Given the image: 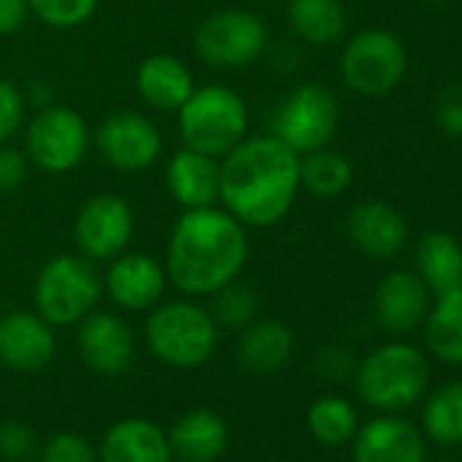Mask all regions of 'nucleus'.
Masks as SVG:
<instances>
[{
    "mask_svg": "<svg viewBox=\"0 0 462 462\" xmlns=\"http://www.w3.org/2000/svg\"><path fill=\"white\" fill-rule=\"evenodd\" d=\"M430 383V365L424 354L408 343H389L375 348L356 370L359 397L378 411L394 413L411 408Z\"/></svg>",
    "mask_w": 462,
    "mask_h": 462,
    "instance_id": "3",
    "label": "nucleus"
},
{
    "mask_svg": "<svg viewBox=\"0 0 462 462\" xmlns=\"http://www.w3.org/2000/svg\"><path fill=\"white\" fill-rule=\"evenodd\" d=\"M25 115V98L9 79H0V144L17 134Z\"/></svg>",
    "mask_w": 462,
    "mask_h": 462,
    "instance_id": "35",
    "label": "nucleus"
},
{
    "mask_svg": "<svg viewBox=\"0 0 462 462\" xmlns=\"http://www.w3.org/2000/svg\"><path fill=\"white\" fill-rule=\"evenodd\" d=\"M136 88L142 98L155 109H180L196 90L193 77L171 55H152L136 71Z\"/></svg>",
    "mask_w": 462,
    "mask_h": 462,
    "instance_id": "24",
    "label": "nucleus"
},
{
    "mask_svg": "<svg viewBox=\"0 0 462 462\" xmlns=\"http://www.w3.org/2000/svg\"><path fill=\"white\" fill-rule=\"evenodd\" d=\"M424 4H446V0H424Z\"/></svg>",
    "mask_w": 462,
    "mask_h": 462,
    "instance_id": "39",
    "label": "nucleus"
},
{
    "mask_svg": "<svg viewBox=\"0 0 462 462\" xmlns=\"http://www.w3.org/2000/svg\"><path fill=\"white\" fill-rule=\"evenodd\" d=\"M294 354V335L275 319L251 321L237 340V362L254 375L278 373Z\"/></svg>",
    "mask_w": 462,
    "mask_h": 462,
    "instance_id": "22",
    "label": "nucleus"
},
{
    "mask_svg": "<svg viewBox=\"0 0 462 462\" xmlns=\"http://www.w3.org/2000/svg\"><path fill=\"white\" fill-rule=\"evenodd\" d=\"M275 462H294V459H275Z\"/></svg>",
    "mask_w": 462,
    "mask_h": 462,
    "instance_id": "40",
    "label": "nucleus"
},
{
    "mask_svg": "<svg viewBox=\"0 0 462 462\" xmlns=\"http://www.w3.org/2000/svg\"><path fill=\"white\" fill-rule=\"evenodd\" d=\"M308 427L319 443L340 446L356 435V411L348 400L327 394L308 408Z\"/></svg>",
    "mask_w": 462,
    "mask_h": 462,
    "instance_id": "29",
    "label": "nucleus"
},
{
    "mask_svg": "<svg viewBox=\"0 0 462 462\" xmlns=\"http://www.w3.org/2000/svg\"><path fill=\"white\" fill-rule=\"evenodd\" d=\"M150 351L171 367L190 370L204 365L217 346V324L207 308L196 302H169L150 313L147 327Z\"/></svg>",
    "mask_w": 462,
    "mask_h": 462,
    "instance_id": "5",
    "label": "nucleus"
},
{
    "mask_svg": "<svg viewBox=\"0 0 462 462\" xmlns=\"http://www.w3.org/2000/svg\"><path fill=\"white\" fill-rule=\"evenodd\" d=\"M289 23L302 42L329 47L346 33V9L340 0H291Z\"/></svg>",
    "mask_w": 462,
    "mask_h": 462,
    "instance_id": "25",
    "label": "nucleus"
},
{
    "mask_svg": "<svg viewBox=\"0 0 462 462\" xmlns=\"http://www.w3.org/2000/svg\"><path fill=\"white\" fill-rule=\"evenodd\" d=\"M163 286H166L163 267L144 254L123 256L106 273V289L112 300L128 310L152 308L161 300Z\"/></svg>",
    "mask_w": 462,
    "mask_h": 462,
    "instance_id": "20",
    "label": "nucleus"
},
{
    "mask_svg": "<svg viewBox=\"0 0 462 462\" xmlns=\"http://www.w3.org/2000/svg\"><path fill=\"white\" fill-rule=\"evenodd\" d=\"M171 457L180 462H215L228 446V427L223 416L207 408L182 413L166 432Z\"/></svg>",
    "mask_w": 462,
    "mask_h": 462,
    "instance_id": "19",
    "label": "nucleus"
},
{
    "mask_svg": "<svg viewBox=\"0 0 462 462\" xmlns=\"http://www.w3.org/2000/svg\"><path fill=\"white\" fill-rule=\"evenodd\" d=\"M373 308L383 329L392 335H405L424 324L430 313V289L416 273L397 270L378 283Z\"/></svg>",
    "mask_w": 462,
    "mask_h": 462,
    "instance_id": "14",
    "label": "nucleus"
},
{
    "mask_svg": "<svg viewBox=\"0 0 462 462\" xmlns=\"http://www.w3.org/2000/svg\"><path fill=\"white\" fill-rule=\"evenodd\" d=\"M55 354L52 324L39 313L14 310L0 319V362L12 370H39Z\"/></svg>",
    "mask_w": 462,
    "mask_h": 462,
    "instance_id": "16",
    "label": "nucleus"
},
{
    "mask_svg": "<svg viewBox=\"0 0 462 462\" xmlns=\"http://www.w3.org/2000/svg\"><path fill=\"white\" fill-rule=\"evenodd\" d=\"M248 131L245 101L223 85L193 90L180 106V134L188 150L204 155H226L235 150Z\"/></svg>",
    "mask_w": 462,
    "mask_h": 462,
    "instance_id": "4",
    "label": "nucleus"
},
{
    "mask_svg": "<svg viewBox=\"0 0 462 462\" xmlns=\"http://www.w3.org/2000/svg\"><path fill=\"white\" fill-rule=\"evenodd\" d=\"M267 47L264 23L243 9L217 12L196 28V52L215 69H243Z\"/></svg>",
    "mask_w": 462,
    "mask_h": 462,
    "instance_id": "9",
    "label": "nucleus"
},
{
    "mask_svg": "<svg viewBox=\"0 0 462 462\" xmlns=\"http://www.w3.org/2000/svg\"><path fill=\"white\" fill-rule=\"evenodd\" d=\"M98 462H174L166 432L142 416L115 421L98 446Z\"/></svg>",
    "mask_w": 462,
    "mask_h": 462,
    "instance_id": "18",
    "label": "nucleus"
},
{
    "mask_svg": "<svg viewBox=\"0 0 462 462\" xmlns=\"http://www.w3.org/2000/svg\"><path fill=\"white\" fill-rule=\"evenodd\" d=\"M96 4L98 0H28V9L52 28H74L96 12Z\"/></svg>",
    "mask_w": 462,
    "mask_h": 462,
    "instance_id": "31",
    "label": "nucleus"
},
{
    "mask_svg": "<svg viewBox=\"0 0 462 462\" xmlns=\"http://www.w3.org/2000/svg\"><path fill=\"white\" fill-rule=\"evenodd\" d=\"M79 354L101 375H117L134 362V335L112 313H88L79 327Z\"/></svg>",
    "mask_w": 462,
    "mask_h": 462,
    "instance_id": "15",
    "label": "nucleus"
},
{
    "mask_svg": "<svg viewBox=\"0 0 462 462\" xmlns=\"http://www.w3.org/2000/svg\"><path fill=\"white\" fill-rule=\"evenodd\" d=\"M28 20V0H0V36L20 31Z\"/></svg>",
    "mask_w": 462,
    "mask_h": 462,
    "instance_id": "38",
    "label": "nucleus"
},
{
    "mask_svg": "<svg viewBox=\"0 0 462 462\" xmlns=\"http://www.w3.org/2000/svg\"><path fill=\"white\" fill-rule=\"evenodd\" d=\"M316 370L329 381H343V378L351 375L354 359H351V354L346 348L329 346V348H321V354L316 356Z\"/></svg>",
    "mask_w": 462,
    "mask_h": 462,
    "instance_id": "37",
    "label": "nucleus"
},
{
    "mask_svg": "<svg viewBox=\"0 0 462 462\" xmlns=\"http://www.w3.org/2000/svg\"><path fill=\"white\" fill-rule=\"evenodd\" d=\"M424 430L438 443H462V381L435 389L421 413Z\"/></svg>",
    "mask_w": 462,
    "mask_h": 462,
    "instance_id": "28",
    "label": "nucleus"
},
{
    "mask_svg": "<svg viewBox=\"0 0 462 462\" xmlns=\"http://www.w3.org/2000/svg\"><path fill=\"white\" fill-rule=\"evenodd\" d=\"M416 275L435 297L462 286V245L448 231H430L419 240Z\"/></svg>",
    "mask_w": 462,
    "mask_h": 462,
    "instance_id": "23",
    "label": "nucleus"
},
{
    "mask_svg": "<svg viewBox=\"0 0 462 462\" xmlns=\"http://www.w3.org/2000/svg\"><path fill=\"white\" fill-rule=\"evenodd\" d=\"M88 152V125L66 106L42 109L28 128V155L47 171H69Z\"/></svg>",
    "mask_w": 462,
    "mask_h": 462,
    "instance_id": "10",
    "label": "nucleus"
},
{
    "mask_svg": "<svg viewBox=\"0 0 462 462\" xmlns=\"http://www.w3.org/2000/svg\"><path fill=\"white\" fill-rule=\"evenodd\" d=\"M259 310V297L251 286L245 283H226L217 291H212V310L209 316L215 319L217 327L228 329H243L254 321Z\"/></svg>",
    "mask_w": 462,
    "mask_h": 462,
    "instance_id": "30",
    "label": "nucleus"
},
{
    "mask_svg": "<svg viewBox=\"0 0 462 462\" xmlns=\"http://www.w3.org/2000/svg\"><path fill=\"white\" fill-rule=\"evenodd\" d=\"M348 240L370 259H389L405 248L408 223L386 201H359L346 220Z\"/></svg>",
    "mask_w": 462,
    "mask_h": 462,
    "instance_id": "13",
    "label": "nucleus"
},
{
    "mask_svg": "<svg viewBox=\"0 0 462 462\" xmlns=\"http://www.w3.org/2000/svg\"><path fill=\"white\" fill-rule=\"evenodd\" d=\"M96 144L112 166L136 171L161 155V131L136 112H115L98 125Z\"/></svg>",
    "mask_w": 462,
    "mask_h": 462,
    "instance_id": "12",
    "label": "nucleus"
},
{
    "mask_svg": "<svg viewBox=\"0 0 462 462\" xmlns=\"http://www.w3.org/2000/svg\"><path fill=\"white\" fill-rule=\"evenodd\" d=\"M340 123L335 93L319 82L300 85L275 112L273 136L286 142L297 155L321 150L332 142Z\"/></svg>",
    "mask_w": 462,
    "mask_h": 462,
    "instance_id": "8",
    "label": "nucleus"
},
{
    "mask_svg": "<svg viewBox=\"0 0 462 462\" xmlns=\"http://www.w3.org/2000/svg\"><path fill=\"white\" fill-rule=\"evenodd\" d=\"M351 163L340 152H332L327 147L305 152V158H300V185L319 199L340 196L351 185Z\"/></svg>",
    "mask_w": 462,
    "mask_h": 462,
    "instance_id": "27",
    "label": "nucleus"
},
{
    "mask_svg": "<svg viewBox=\"0 0 462 462\" xmlns=\"http://www.w3.org/2000/svg\"><path fill=\"white\" fill-rule=\"evenodd\" d=\"M435 123L446 136L462 139V85H448L440 90L435 101Z\"/></svg>",
    "mask_w": 462,
    "mask_h": 462,
    "instance_id": "34",
    "label": "nucleus"
},
{
    "mask_svg": "<svg viewBox=\"0 0 462 462\" xmlns=\"http://www.w3.org/2000/svg\"><path fill=\"white\" fill-rule=\"evenodd\" d=\"M354 462H424V438L405 419L378 416L356 432Z\"/></svg>",
    "mask_w": 462,
    "mask_h": 462,
    "instance_id": "17",
    "label": "nucleus"
},
{
    "mask_svg": "<svg viewBox=\"0 0 462 462\" xmlns=\"http://www.w3.org/2000/svg\"><path fill=\"white\" fill-rule=\"evenodd\" d=\"M134 235V212L125 199L104 193L90 199L77 215V245L90 259L117 256Z\"/></svg>",
    "mask_w": 462,
    "mask_h": 462,
    "instance_id": "11",
    "label": "nucleus"
},
{
    "mask_svg": "<svg viewBox=\"0 0 462 462\" xmlns=\"http://www.w3.org/2000/svg\"><path fill=\"white\" fill-rule=\"evenodd\" d=\"M25 177H28V158L14 147L0 144V193L20 188Z\"/></svg>",
    "mask_w": 462,
    "mask_h": 462,
    "instance_id": "36",
    "label": "nucleus"
},
{
    "mask_svg": "<svg viewBox=\"0 0 462 462\" xmlns=\"http://www.w3.org/2000/svg\"><path fill=\"white\" fill-rule=\"evenodd\" d=\"M248 259L243 223L215 207L188 209L169 240L166 273L171 283L193 297L212 294L237 281Z\"/></svg>",
    "mask_w": 462,
    "mask_h": 462,
    "instance_id": "2",
    "label": "nucleus"
},
{
    "mask_svg": "<svg viewBox=\"0 0 462 462\" xmlns=\"http://www.w3.org/2000/svg\"><path fill=\"white\" fill-rule=\"evenodd\" d=\"M36 448H39V440H36V432L31 430V424L17 421V419L0 424V459L20 462V459L33 457Z\"/></svg>",
    "mask_w": 462,
    "mask_h": 462,
    "instance_id": "33",
    "label": "nucleus"
},
{
    "mask_svg": "<svg viewBox=\"0 0 462 462\" xmlns=\"http://www.w3.org/2000/svg\"><path fill=\"white\" fill-rule=\"evenodd\" d=\"M166 182L171 196L188 209L212 207L220 199V166L212 155L196 150H182L169 161Z\"/></svg>",
    "mask_w": 462,
    "mask_h": 462,
    "instance_id": "21",
    "label": "nucleus"
},
{
    "mask_svg": "<svg viewBox=\"0 0 462 462\" xmlns=\"http://www.w3.org/2000/svg\"><path fill=\"white\" fill-rule=\"evenodd\" d=\"M427 348L448 365H462V286L440 294L424 319Z\"/></svg>",
    "mask_w": 462,
    "mask_h": 462,
    "instance_id": "26",
    "label": "nucleus"
},
{
    "mask_svg": "<svg viewBox=\"0 0 462 462\" xmlns=\"http://www.w3.org/2000/svg\"><path fill=\"white\" fill-rule=\"evenodd\" d=\"M300 190V155L278 136L243 139L220 166V199L245 226H273Z\"/></svg>",
    "mask_w": 462,
    "mask_h": 462,
    "instance_id": "1",
    "label": "nucleus"
},
{
    "mask_svg": "<svg viewBox=\"0 0 462 462\" xmlns=\"http://www.w3.org/2000/svg\"><path fill=\"white\" fill-rule=\"evenodd\" d=\"M408 71V55L402 42L389 31L356 33L340 55L343 82L367 98L392 93Z\"/></svg>",
    "mask_w": 462,
    "mask_h": 462,
    "instance_id": "7",
    "label": "nucleus"
},
{
    "mask_svg": "<svg viewBox=\"0 0 462 462\" xmlns=\"http://www.w3.org/2000/svg\"><path fill=\"white\" fill-rule=\"evenodd\" d=\"M39 462H98V448L77 432H58L42 448Z\"/></svg>",
    "mask_w": 462,
    "mask_h": 462,
    "instance_id": "32",
    "label": "nucleus"
},
{
    "mask_svg": "<svg viewBox=\"0 0 462 462\" xmlns=\"http://www.w3.org/2000/svg\"><path fill=\"white\" fill-rule=\"evenodd\" d=\"M101 275L88 259L55 256L47 262L36 281L39 316L52 327H69L82 321L101 297Z\"/></svg>",
    "mask_w": 462,
    "mask_h": 462,
    "instance_id": "6",
    "label": "nucleus"
}]
</instances>
